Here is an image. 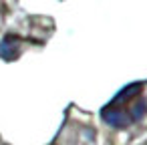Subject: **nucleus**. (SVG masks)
Instances as JSON below:
<instances>
[{"label":"nucleus","mask_w":147,"mask_h":145,"mask_svg":"<svg viewBox=\"0 0 147 145\" xmlns=\"http://www.w3.org/2000/svg\"><path fill=\"white\" fill-rule=\"evenodd\" d=\"M101 117L103 121L109 125V127H115V129H125L133 123L131 119V113L125 109V107H113V105H107L103 111H101Z\"/></svg>","instance_id":"f257e3e1"},{"label":"nucleus","mask_w":147,"mask_h":145,"mask_svg":"<svg viewBox=\"0 0 147 145\" xmlns=\"http://www.w3.org/2000/svg\"><path fill=\"white\" fill-rule=\"evenodd\" d=\"M20 55V38L14 34H6L0 40V59L4 61H16Z\"/></svg>","instance_id":"f03ea898"},{"label":"nucleus","mask_w":147,"mask_h":145,"mask_svg":"<svg viewBox=\"0 0 147 145\" xmlns=\"http://www.w3.org/2000/svg\"><path fill=\"white\" fill-rule=\"evenodd\" d=\"M141 83H131V85H127V87H123L115 97H113V101L109 103V105H113V107H123V105H127V103H131L135 97H139V93H141Z\"/></svg>","instance_id":"7ed1b4c3"}]
</instances>
